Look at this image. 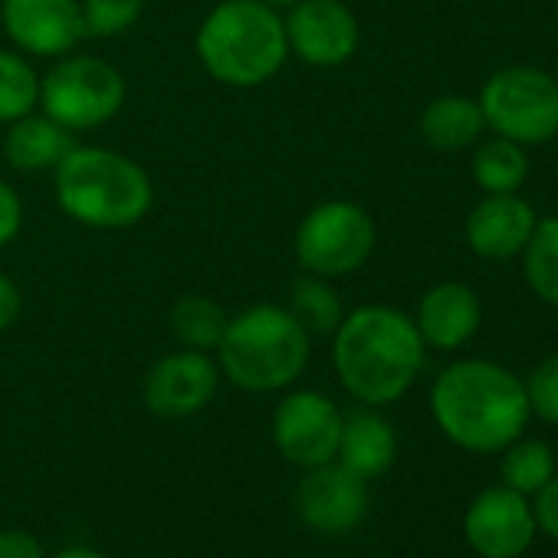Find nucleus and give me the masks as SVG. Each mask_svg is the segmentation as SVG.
Returning a JSON list of instances; mask_svg holds the SVG:
<instances>
[{
    "label": "nucleus",
    "instance_id": "23",
    "mask_svg": "<svg viewBox=\"0 0 558 558\" xmlns=\"http://www.w3.org/2000/svg\"><path fill=\"white\" fill-rule=\"evenodd\" d=\"M287 310L296 316V323L310 336H332L339 329V323L345 319V306H342V296L332 287V279L313 276V272H303L293 283Z\"/></svg>",
    "mask_w": 558,
    "mask_h": 558
},
{
    "label": "nucleus",
    "instance_id": "8",
    "mask_svg": "<svg viewBox=\"0 0 558 558\" xmlns=\"http://www.w3.org/2000/svg\"><path fill=\"white\" fill-rule=\"evenodd\" d=\"M378 243L372 214L355 201H323L296 227L293 253L303 272L342 279L359 272Z\"/></svg>",
    "mask_w": 558,
    "mask_h": 558
},
{
    "label": "nucleus",
    "instance_id": "26",
    "mask_svg": "<svg viewBox=\"0 0 558 558\" xmlns=\"http://www.w3.org/2000/svg\"><path fill=\"white\" fill-rule=\"evenodd\" d=\"M80 11L86 24V37L112 40L138 24L145 0H80Z\"/></svg>",
    "mask_w": 558,
    "mask_h": 558
},
{
    "label": "nucleus",
    "instance_id": "5",
    "mask_svg": "<svg viewBox=\"0 0 558 558\" xmlns=\"http://www.w3.org/2000/svg\"><path fill=\"white\" fill-rule=\"evenodd\" d=\"M313 355V336L287 306L259 303L227 319L217 345V368L233 388L250 395L287 391L300 381Z\"/></svg>",
    "mask_w": 558,
    "mask_h": 558
},
{
    "label": "nucleus",
    "instance_id": "11",
    "mask_svg": "<svg viewBox=\"0 0 558 558\" xmlns=\"http://www.w3.org/2000/svg\"><path fill=\"white\" fill-rule=\"evenodd\" d=\"M535 532L529 496L502 483L476 493L463 515V538L480 558H522Z\"/></svg>",
    "mask_w": 558,
    "mask_h": 558
},
{
    "label": "nucleus",
    "instance_id": "30",
    "mask_svg": "<svg viewBox=\"0 0 558 558\" xmlns=\"http://www.w3.org/2000/svg\"><path fill=\"white\" fill-rule=\"evenodd\" d=\"M0 558H47L37 535L24 529H4L0 532Z\"/></svg>",
    "mask_w": 558,
    "mask_h": 558
},
{
    "label": "nucleus",
    "instance_id": "28",
    "mask_svg": "<svg viewBox=\"0 0 558 558\" xmlns=\"http://www.w3.org/2000/svg\"><path fill=\"white\" fill-rule=\"evenodd\" d=\"M532 502V515H535V529L542 535H548L551 542H558V473L529 496Z\"/></svg>",
    "mask_w": 558,
    "mask_h": 558
},
{
    "label": "nucleus",
    "instance_id": "29",
    "mask_svg": "<svg viewBox=\"0 0 558 558\" xmlns=\"http://www.w3.org/2000/svg\"><path fill=\"white\" fill-rule=\"evenodd\" d=\"M21 230H24V201L4 178H0V246L14 243Z\"/></svg>",
    "mask_w": 558,
    "mask_h": 558
},
{
    "label": "nucleus",
    "instance_id": "3",
    "mask_svg": "<svg viewBox=\"0 0 558 558\" xmlns=\"http://www.w3.org/2000/svg\"><path fill=\"white\" fill-rule=\"evenodd\" d=\"M194 50L227 89H259L290 60L283 14L263 0H220L197 27Z\"/></svg>",
    "mask_w": 558,
    "mask_h": 558
},
{
    "label": "nucleus",
    "instance_id": "13",
    "mask_svg": "<svg viewBox=\"0 0 558 558\" xmlns=\"http://www.w3.org/2000/svg\"><path fill=\"white\" fill-rule=\"evenodd\" d=\"M0 21L17 53L40 60L70 57L86 37L80 0H4Z\"/></svg>",
    "mask_w": 558,
    "mask_h": 558
},
{
    "label": "nucleus",
    "instance_id": "14",
    "mask_svg": "<svg viewBox=\"0 0 558 558\" xmlns=\"http://www.w3.org/2000/svg\"><path fill=\"white\" fill-rule=\"evenodd\" d=\"M368 480L355 476L342 463H323L306 470L296 489L300 519L323 535H345L368 515Z\"/></svg>",
    "mask_w": 558,
    "mask_h": 558
},
{
    "label": "nucleus",
    "instance_id": "7",
    "mask_svg": "<svg viewBox=\"0 0 558 558\" xmlns=\"http://www.w3.org/2000/svg\"><path fill=\"white\" fill-rule=\"evenodd\" d=\"M125 106V76L99 57H60L40 80V112L66 132L109 125Z\"/></svg>",
    "mask_w": 558,
    "mask_h": 558
},
{
    "label": "nucleus",
    "instance_id": "9",
    "mask_svg": "<svg viewBox=\"0 0 558 558\" xmlns=\"http://www.w3.org/2000/svg\"><path fill=\"white\" fill-rule=\"evenodd\" d=\"M342 437V408L323 391H287L272 411V440L287 463L313 470L332 463Z\"/></svg>",
    "mask_w": 558,
    "mask_h": 558
},
{
    "label": "nucleus",
    "instance_id": "21",
    "mask_svg": "<svg viewBox=\"0 0 558 558\" xmlns=\"http://www.w3.org/2000/svg\"><path fill=\"white\" fill-rule=\"evenodd\" d=\"M227 313L220 303H214L204 293H184L174 300L171 313H168V326L171 336L181 349H194V352H217L223 332H227Z\"/></svg>",
    "mask_w": 558,
    "mask_h": 558
},
{
    "label": "nucleus",
    "instance_id": "22",
    "mask_svg": "<svg viewBox=\"0 0 558 558\" xmlns=\"http://www.w3.org/2000/svg\"><path fill=\"white\" fill-rule=\"evenodd\" d=\"M519 256H522L525 287L532 290V296L558 310V217H538Z\"/></svg>",
    "mask_w": 558,
    "mask_h": 558
},
{
    "label": "nucleus",
    "instance_id": "25",
    "mask_svg": "<svg viewBox=\"0 0 558 558\" xmlns=\"http://www.w3.org/2000/svg\"><path fill=\"white\" fill-rule=\"evenodd\" d=\"M499 473H502V486L532 496L555 476V453L542 440H512L502 450Z\"/></svg>",
    "mask_w": 558,
    "mask_h": 558
},
{
    "label": "nucleus",
    "instance_id": "16",
    "mask_svg": "<svg viewBox=\"0 0 558 558\" xmlns=\"http://www.w3.org/2000/svg\"><path fill=\"white\" fill-rule=\"evenodd\" d=\"M424 345L437 352H457L463 349L483 326V303L473 293V287L460 279H444L434 283L411 316Z\"/></svg>",
    "mask_w": 558,
    "mask_h": 558
},
{
    "label": "nucleus",
    "instance_id": "31",
    "mask_svg": "<svg viewBox=\"0 0 558 558\" xmlns=\"http://www.w3.org/2000/svg\"><path fill=\"white\" fill-rule=\"evenodd\" d=\"M21 310H24L21 287L8 272H0V332H8L21 319Z\"/></svg>",
    "mask_w": 558,
    "mask_h": 558
},
{
    "label": "nucleus",
    "instance_id": "32",
    "mask_svg": "<svg viewBox=\"0 0 558 558\" xmlns=\"http://www.w3.org/2000/svg\"><path fill=\"white\" fill-rule=\"evenodd\" d=\"M50 558H109V555H102L99 548H89V545H66Z\"/></svg>",
    "mask_w": 558,
    "mask_h": 558
},
{
    "label": "nucleus",
    "instance_id": "2",
    "mask_svg": "<svg viewBox=\"0 0 558 558\" xmlns=\"http://www.w3.org/2000/svg\"><path fill=\"white\" fill-rule=\"evenodd\" d=\"M430 414L440 434L466 453H502L532 417L522 378L489 359L447 365L430 388Z\"/></svg>",
    "mask_w": 558,
    "mask_h": 558
},
{
    "label": "nucleus",
    "instance_id": "12",
    "mask_svg": "<svg viewBox=\"0 0 558 558\" xmlns=\"http://www.w3.org/2000/svg\"><path fill=\"white\" fill-rule=\"evenodd\" d=\"M220 388V368L210 352L178 349L161 355L145 375V404L155 417L181 421L204 411Z\"/></svg>",
    "mask_w": 558,
    "mask_h": 558
},
{
    "label": "nucleus",
    "instance_id": "24",
    "mask_svg": "<svg viewBox=\"0 0 558 558\" xmlns=\"http://www.w3.org/2000/svg\"><path fill=\"white\" fill-rule=\"evenodd\" d=\"M40 106V76L17 50H0V125H11Z\"/></svg>",
    "mask_w": 558,
    "mask_h": 558
},
{
    "label": "nucleus",
    "instance_id": "20",
    "mask_svg": "<svg viewBox=\"0 0 558 558\" xmlns=\"http://www.w3.org/2000/svg\"><path fill=\"white\" fill-rule=\"evenodd\" d=\"M473 181L483 194H515L529 178V155L525 145L509 142L502 135H489L476 142L470 161Z\"/></svg>",
    "mask_w": 558,
    "mask_h": 558
},
{
    "label": "nucleus",
    "instance_id": "33",
    "mask_svg": "<svg viewBox=\"0 0 558 558\" xmlns=\"http://www.w3.org/2000/svg\"><path fill=\"white\" fill-rule=\"evenodd\" d=\"M266 8H272V11H279V14H287L293 4H300V0H263Z\"/></svg>",
    "mask_w": 558,
    "mask_h": 558
},
{
    "label": "nucleus",
    "instance_id": "1",
    "mask_svg": "<svg viewBox=\"0 0 558 558\" xmlns=\"http://www.w3.org/2000/svg\"><path fill=\"white\" fill-rule=\"evenodd\" d=\"M427 359V345L404 310L359 306L332 332V368L339 385L368 408L401 401Z\"/></svg>",
    "mask_w": 558,
    "mask_h": 558
},
{
    "label": "nucleus",
    "instance_id": "17",
    "mask_svg": "<svg viewBox=\"0 0 558 558\" xmlns=\"http://www.w3.org/2000/svg\"><path fill=\"white\" fill-rule=\"evenodd\" d=\"M395 457H398V430L378 408L359 404L349 414H342L336 463H342L362 480H375L391 470Z\"/></svg>",
    "mask_w": 558,
    "mask_h": 558
},
{
    "label": "nucleus",
    "instance_id": "15",
    "mask_svg": "<svg viewBox=\"0 0 558 558\" xmlns=\"http://www.w3.org/2000/svg\"><path fill=\"white\" fill-rule=\"evenodd\" d=\"M535 223H538V214L519 191L515 194H483V201L466 214L463 236H466V246L480 259L502 263V259H515L522 253Z\"/></svg>",
    "mask_w": 558,
    "mask_h": 558
},
{
    "label": "nucleus",
    "instance_id": "27",
    "mask_svg": "<svg viewBox=\"0 0 558 558\" xmlns=\"http://www.w3.org/2000/svg\"><path fill=\"white\" fill-rule=\"evenodd\" d=\"M522 385L529 398V414L558 427V352L542 359Z\"/></svg>",
    "mask_w": 558,
    "mask_h": 558
},
{
    "label": "nucleus",
    "instance_id": "6",
    "mask_svg": "<svg viewBox=\"0 0 558 558\" xmlns=\"http://www.w3.org/2000/svg\"><path fill=\"white\" fill-rule=\"evenodd\" d=\"M486 129L519 145L558 138V80L538 66H506L476 96Z\"/></svg>",
    "mask_w": 558,
    "mask_h": 558
},
{
    "label": "nucleus",
    "instance_id": "4",
    "mask_svg": "<svg viewBox=\"0 0 558 558\" xmlns=\"http://www.w3.org/2000/svg\"><path fill=\"white\" fill-rule=\"evenodd\" d=\"M60 210L89 230H129L142 223L155 204L148 171L112 148L73 145L53 168Z\"/></svg>",
    "mask_w": 558,
    "mask_h": 558
},
{
    "label": "nucleus",
    "instance_id": "19",
    "mask_svg": "<svg viewBox=\"0 0 558 558\" xmlns=\"http://www.w3.org/2000/svg\"><path fill=\"white\" fill-rule=\"evenodd\" d=\"M421 135L437 151H463L486 135V119L470 96H437L421 112Z\"/></svg>",
    "mask_w": 558,
    "mask_h": 558
},
{
    "label": "nucleus",
    "instance_id": "18",
    "mask_svg": "<svg viewBox=\"0 0 558 558\" xmlns=\"http://www.w3.org/2000/svg\"><path fill=\"white\" fill-rule=\"evenodd\" d=\"M73 145H76L73 132H66L44 112H31L8 125L4 158L11 168L37 174V171H53L70 155Z\"/></svg>",
    "mask_w": 558,
    "mask_h": 558
},
{
    "label": "nucleus",
    "instance_id": "10",
    "mask_svg": "<svg viewBox=\"0 0 558 558\" xmlns=\"http://www.w3.org/2000/svg\"><path fill=\"white\" fill-rule=\"evenodd\" d=\"M290 57L313 70L345 66L362 44V27L345 0H300L283 14Z\"/></svg>",
    "mask_w": 558,
    "mask_h": 558
}]
</instances>
